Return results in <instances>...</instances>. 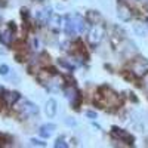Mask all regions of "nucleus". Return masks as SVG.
Returning a JSON list of instances; mask_svg holds the SVG:
<instances>
[{
	"mask_svg": "<svg viewBox=\"0 0 148 148\" xmlns=\"http://www.w3.org/2000/svg\"><path fill=\"white\" fill-rule=\"evenodd\" d=\"M64 31L68 36L79 34L84 31V19L80 15H73V16H65L64 19Z\"/></svg>",
	"mask_w": 148,
	"mask_h": 148,
	"instance_id": "1",
	"label": "nucleus"
},
{
	"mask_svg": "<svg viewBox=\"0 0 148 148\" xmlns=\"http://www.w3.org/2000/svg\"><path fill=\"white\" fill-rule=\"evenodd\" d=\"M105 36V27L102 24H93L92 28L88 33V42L90 43V46H98Z\"/></svg>",
	"mask_w": 148,
	"mask_h": 148,
	"instance_id": "2",
	"label": "nucleus"
},
{
	"mask_svg": "<svg viewBox=\"0 0 148 148\" xmlns=\"http://www.w3.org/2000/svg\"><path fill=\"white\" fill-rule=\"evenodd\" d=\"M19 114L22 119H28V117H33V116H37L39 114V107L36 104L30 102V101H24L19 107Z\"/></svg>",
	"mask_w": 148,
	"mask_h": 148,
	"instance_id": "3",
	"label": "nucleus"
},
{
	"mask_svg": "<svg viewBox=\"0 0 148 148\" xmlns=\"http://www.w3.org/2000/svg\"><path fill=\"white\" fill-rule=\"evenodd\" d=\"M64 92H65V96L70 99L73 108H79V107H80V102H82V95H80V92H79L76 88H67V89H64Z\"/></svg>",
	"mask_w": 148,
	"mask_h": 148,
	"instance_id": "4",
	"label": "nucleus"
},
{
	"mask_svg": "<svg viewBox=\"0 0 148 148\" xmlns=\"http://www.w3.org/2000/svg\"><path fill=\"white\" fill-rule=\"evenodd\" d=\"M111 135H113L114 138H117V139L123 141V142H127L129 145H133V142H135V138L132 136L130 133H127L126 130L119 129L117 126H114L113 129H111Z\"/></svg>",
	"mask_w": 148,
	"mask_h": 148,
	"instance_id": "5",
	"label": "nucleus"
},
{
	"mask_svg": "<svg viewBox=\"0 0 148 148\" xmlns=\"http://www.w3.org/2000/svg\"><path fill=\"white\" fill-rule=\"evenodd\" d=\"M51 18H52V9L51 8L40 9V10H37V14H36V19H37V22H39L40 25L47 24L49 21H51Z\"/></svg>",
	"mask_w": 148,
	"mask_h": 148,
	"instance_id": "6",
	"label": "nucleus"
},
{
	"mask_svg": "<svg viewBox=\"0 0 148 148\" xmlns=\"http://www.w3.org/2000/svg\"><path fill=\"white\" fill-rule=\"evenodd\" d=\"M14 30H15L14 22H9L8 28H5V30H3V33L0 34V42H2L3 45L9 46V45L12 43V39H14Z\"/></svg>",
	"mask_w": 148,
	"mask_h": 148,
	"instance_id": "7",
	"label": "nucleus"
},
{
	"mask_svg": "<svg viewBox=\"0 0 148 148\" xmlns=\"http://www.w3.org/2000/svg\"><path fill=\"white\" fill-rule=\"evenodd\" d=\"M117 15H119V18L121 21L126 22V21L132 19V10H130V8L126 3H119V6H117Z\"/></svg>",
	"mask_w": 148,
	"mask_h": 148,
	"instance_id": "8",
	"label": "nucleus"
},
{
	"mask_svg": "<svg viewBox=\"0 0 148 148\" xmlns=\"http://www.w3.org/2000/svg\"><path fill=\"white\" fill-rule=\"evenodd\" d=\"M55 129H56V126L53 125V123H46V125H43L39 129V133H40L42 138H49V136H52V133L55 132Z\"/></svg>",
	"mask_w": 148,
	"mask_h": 148,
	"instance_id": "9",
	"label": "nucleus"
},
{
	"mask_svg": "<svg viewBox=\"0 0 148 148\" xmlns=\"http://www.w3.org/2000/svg\"><path fill=\"white\" fill-rule=\"evenodd\" d=\"M56 110H58V105H56V101H55V99H49V101L46 102L45 113H46V116H47L49 119L55 117V114H56Z\"/></svg>",
	"mask_w": 148,
	"mask_h": 148,
	"instance_id": "10",
	"label": "nucleus"
},
{
	"mask_svg": "<svg viewBox=\"0 0 148 148\" xmlns=\"http://www.w3.org/2000/svg\"><path fill=\"white\" fill-rule=\"evenodd\" d=\"M19 98H21V95L18 92H6L3 95V99L8 105H15V102L19 99Z\"/></svg>",
	"mask_w": 148,
	"mask_h": 148,
	"instance_id": "11",
	"label": "nucleus"
},
{
	"mask_svg": "<svg viewBox=\"0 0 148 148\" xmlns=\"http://www.w3.org/2000/svg\"><path fill=\"white\" fill-rule=\"evenodd\" d=\"M86 19H88L90 24H99L101 22V15L98 14V12H95V10H90V12H88Z\"/></svg>",
	"mask_w": 148,
	"mask_h": 148,
	"instance_id": "12",
	"label": "nucleus"
},
{
	"mask_svg": "<svg viewBox=\"0 0 148 148\" xmlns=\"http://www.w3.org/2000/svg\"><path fill=\"white\" fill-rule=\"evenodd\" d=\"M133 31L136 33L138 36H141V37H144L145 34H147V30H145V24H133Z\"/></svg>",
	"mask_w": 148,
	"mask_h": 148,
	"instance_id": "13",
	"label": "nucleus"
},
{
	"mask_svg": "<svg viewBox=\"0 0 148 148\" xmlns=\"http://www.w3.org/2000/svg\"><path fill=\"white\" fill-rule=\"evenodd\" d=\"M67 147H68V144L65 142V139H64L62 136L56 139V142H55V148H67Z\"/></svg>",
	"mask_w": 148,
	"mask_h": 148,
	"instance_id": "14",
	"label": "nucleus"
},
{
	"mask_svg": "<svg viewBox=\"0 0 148 148\" xmlns=\"http://www.w3.org/2000/svg\"><path fill=\"white\" fill-rule=\"evenodd\" d=\"M30 142H31V145H34V147H46V142L39 141V139H31Z\"/></svg>",
	"mask_w": 148,
	"mask_h": 148,
	"instance_id": "15",
	"label": "nucleus"
},
{
	"mask_svg": "<svg viewBox=\"0 0 148 148\" xmlns=\"http://www.w3.org/2000/svg\"><path fill=\"white\" fill-rule=\"evenodd\" d=\"M8 73H9V67L6 64L0 65V74H2V76H8Z\"/></svg>",
	"mask_w": 148,
	"mask_h": 148,
	"instance_id": "16",
	"label": "nucleus"
},
{
	"mask_svg": "<svg viewBox=\"0 0 148 148\" xmlns=\"http://www.w3.org/2000/svg\"><path fill=\"white\" fill-rule=\"evenodd\" d=\"M86 116L90 117V119H96V113H93V111H88V113H86Z\"/></svg>",
	"mask_w": 148,
	"mask_h": 148,
	"instance_id": "17",
	"label": "nucleus"
},
{
	"mask_svg": "<svg viewBox=\"0 0 148 148\" xmlns=\"http://www.w3.org/2000/svg\"><path fill=\"white\" fill-rule=\"evenodd\" d=\"M0 22H2V18H0Z\"/></svg>",
	"mask_w": 148,
	"mask_h": 148,
	"instance_id": "18",
	"label": "nucleus"
},
{
	"mask_svg": "<svg viewBox=\"0 0 148 148\" xmlns=\"http://www.w3.org/2000/svg\"><path fill=\"white\" fill-rule=\"evenodd\" d=\"M136 2H139V0H136Z\"/></svg>",
	"mask_w": 148,
	"mask_h": 148,
	"instance_id": "19",
	"label": "nucleus"
}]
</instances>
